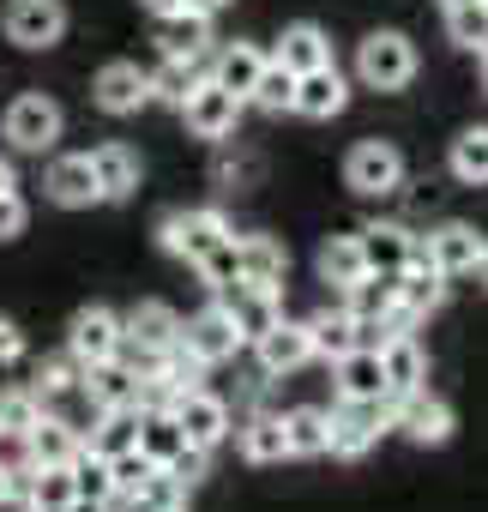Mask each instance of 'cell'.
I'll list each match as a JSON object with an SVG mask.
<instances>
[{
  "label": "cell",
  "instance_id": "cell-1",
  "mask_svg": "<svg viewBox=\"0 0 488 512\" xmlns=\"http://www.w3.org/2000/svg\"><path fill=\"white\" fill-rule=\"evenodd\" d=\"M326 422H332L326 452H338V458H362V452L380 440V428H392V404H386V398H344Z\"/></svg>",
  "mask_w": 488,
  "mask_h": 512
},
{
  "label": "cell",
  "instance_id": "cell-2",
  "mask_svg": "<svg viewBox=\"0 0 488 512\" xmlns=\"http://www.w3.org/2000/svg\"><path fill=\"white\" fill-rule=\"evenodd\" d=\"M356 73H362V85H374V91H404V85L416 79V49H410V37L374 31V37L356 49Z\"/></svg>",
  "mask_w": 488,
  "mask_h": 512
},
{
  "label": "cell",
  "instance_id": "cell-3",
  "mask_svg": "<svg viewBox=\"0 0 488 512\" xmlns=\"http://www.w3.org/2000/svg\"><path fill=\"white\" fill-rule=\"evenodd\" d=\"M217 241H229V223L217 211H169L163 217V247L175 253V260H187V266H199Z\"/></svg>",
  "mask_w": 488,
  "mask_h": 512
},
{
  "label": "cell",
  "instance_id": "cell-4",
  "mask_svg": "<svg viewBox=\"0 0 488 512\" xmlns=\"http://www.w3.org/2000/svg\"><path fill=\"white\" fill-rule=\"evenodd\" d=\"M169 416H175V428H181V440L187 446H217L223 434H229V404L223 398H211L205 386H193V392H181L175 404H169Z\"/></svg>",
  "mask_w": 488,
  "mask_h": 512
},
{
  "label": "cell",
  "instance_id": "cell-5",
  "mask_svg": "<svg viewBox=\"0 0 488 512\" xmlns=\"http://www.w3.org/2000/svg\"><path fill=\"white\" fill-rule=\"evenodd\" d=\"M181 350H193L205 368H217V362H229L235 350H241V332H235V320H229V308L217 302V308H199L187 326H181Z\"/></svg>",
  "mask_w": 488,
  "mask_h": 512
},
{
  "label": "cell",
  "instance_id": "cell-6",
  "mask_svg": "<svg viewBox=\"0 0 488 512\" xmlns=\"http://www.w3.org/2000/svg\"><path fill=\"white\" fill-rule=\"evenodd\" d=\"M344 181L356 193H392L404 181V157L386 145V139H362L350 157H344Z\"/></svg>",
  "mask_w": 488,
  "mask_h": 512
},
{
  "label": "cell",
  "instance_id": "cell-7",
  "mask_svg": "<svg viewBox=\"0 0 488 512\" xmlns=\"http://www.w3.org/2000/svg\"><path fill=\"white\" fill-rule=\"evenodd\" d=\"M61 31H67L61 0H13L7 7V37L19 49H49V43H61Z\"/></svg>",
  "mask_w": 488,
  "mask_h": 512
},
{
  "label": "cell",
  "instance_id": "cell-8",
  "mask_svg": "<svg viewBox=\"0 0 488 512\" xmlns=\"http://www.w3.org/2000/svg\"><path fill=\"white\" fill-rule=\"evenodd\" d=\"M181 115H187V127H193L199 139H229V133H235V115H241V97H229L223 85L199 79V85L187 91Z\"/></svg>",
  "mask_w": 488,
  "mask_h": 512
},
{
  "label": "cell",
  "instance_id": "cell-9",
  "mask_svg": "<svg viewBox=\"0 0 488 512\" xmlns=\"http://www.w3.org/2000/svg\"><path fill=\"white\" fill-rule=\"evenodd\" d=\"M386 404H392V428H404L416 446H440V440L452 434V410H446L440 398H428L422 386L404 392V398H386Z\"/></svg>",
  "mask_w": 488,
  "mask_h": 512
},
{
  "label": "cell",
  "instance_id": "cell-10",
  "mask_svg": "<svg viewBox=\"0 0 488 512\" xmlns=\"http://www.w3.org/2000/svg\"><path fill=\"white\" fill-rule=\"evenodd\" d=\"M7 139L19 145V151H49L55 139H61V109L49 103V97H19L13 109H7Z\"/></svg>",
  "mask_w": 488,
  "mask_h": 512
},
{
  "label": "cell",
  "instance_id": "cell-11",
  "mask_svg": "<svg viewBox=\"0 0 488 512\" xmlns=\"http://www.w3.org/2000/svg\"><path fill=\"white\" fill-rule=\"evenodd\" d=\"M428 260H434L440 278H464V272H476V260H482V235H476L470 223H446V229L428 235Z\"/></svg>",
  "mask_w": 488,
  "mask_h": 512
},
{
  "label": "cell",
  "instance_id": "cell-12",
  "mask_svg": "<svg viewBox=\"0 0 488 512\" xmlns=\"http://www.w3.org/2000/svg\"><path fill=\"white\" fill-rule=\"evenodd\" d=\"M67 344H73V356H79L85 368H91V362H109V356H115V344H121V320H115L109 308H79V314H73Z\"/></svg>",
  "mask_w": 488,
  "mask_h": 512
},
{
  "label": "cell",
  "instance_id": "cell-13",
  "mask_svg": "<svg viewBox=\"0 0 488 512\" xmlns=\"http://www.w3.org/2000/svg\"><path fill=\"white\" fill-rule=\"evenodd\" d=\"M97 109H109V115H133L145 97H151V79L133 67V61H109L103 73H97Z\"/></svg>",
  "mask_w": 488,
  "mask_h": 512
},
{
  "label": "cell",
  "instance_id": "cell-14",
  "mask_svg": "<svg viewBox=\"0 0 488 512\" xmlns=\"http://www.w3.org/2000/svg\"><path fill=\"white\" fill-rule=\"evenodd\" d=\"M350 103V85L338 79V67H314V73H296V115H314V121H326V115H338Z\"/></svg>",
  "mask_w": 488,
  "mask_h": 512
},
{
  "label": "cell",
  "instance_id": "cell-15",
  "mask_svg": "<svg viewBox=\"0 0 488 512\" xmlns=\"http://www.w3.org/2000/svg\"><path fill=\"white\" fill-rule=\"evenodd\" d=\"M254 350H260V368L266 374H290V368H302L314 350H308V326H296V320H278V326H266L260 338H254Z\"/></svg>",
  "mask_w": 488,
  "mask_h": 512
},
{
  "label": "cell",
  "instance_id": "cell-16",
  "mask_svg": "<svg viewBox=\"0 0 488 512\" xmlns=\"http://www.w3.org/2000/svg\"><path fill=\"white\" fill-rule=\"evenodd\" d=\"M85 398L97 404V410H133V398H139V374L127 368V362H91L85 368Z\"/></svg>",
  "mask_w": 488,
  "mask_h": 512
},
{
  "label": "cell",
  "instance_id": "cell-17",
  "mask_svg": "<svg viewBox=\"0 0 488 512\" xmlns=\"http://www.w3.org/2000/svg\"><path fill=\"white\" fill-rule=\"evenodd\" d=\"M121 338H133V344H145V350H169V344H181V314L163 308V302H139V308L121 320Z\"/></svg>",
  "mask_w": 488,
  "mask_h": 512
},
{
  "label": "cell",
  "instance_id": "cell-18",
  "mask_svg": "<svg viewBox=\"0 0 488 512\" xmlns=\"http://www.w3.org/2000/svg\"><path fill=\"white\" fill-rule=\"evenodd\" d=\"M380 368H386V398L416 392V386H422V374H428V362H422V350H416V338H410V332H398V338H386V344H380Z\"/></svg>",
  "mask_w": 488,
  "mask_h": 512
},
{
  "label": "cell",
  "instance_id": "cell-19",
  "mask_svg": "<svg viewBox=\"0 0 488 512\" xmlns=\"http://www.w3.org/2000/svg\"><path fill=\"white\" fill-rule=\"evenodd\" d=\"M223 308H229V320H235L241 344H254L266 326H278V320H284V314H278V290H248V284H235V296H229Z\"/></svg>",
  "mask_w": 488,
  "mask_h": 512
},
{
  "label": "cell",
  "instance_id": "cell-20",
  "mask_svg": "<svg viewBox=\"0 0 488 512\" xmlns=\"http://www.w3.org/2000/svg\"><path fill=\"white\" fill-rule=\"evenodd\" d=\"M235 253H241V284H248V290H278L284 284V247L272 235L235 241Z\"/></svg>",
  "mask_w": 488,
  "mask_h": 512
},
{
  "label": "cell",
  "instance_id": "cell-21",
  "mask_svg": "<svg viewBox=\"0 0 488 512\" xmlns=\"http://www.w3.org/2000/svg\"><path fill=\"white\" fill-rule=\"evenodd\" d=\"M43 187H49L55 205H97L103 199L97 193V175H91V157H55Z\"/></svg>",
  "mask_w": 488,
  "mask_h": 512
},
{
  "label": "cell",
  "instance_id": "cell-22",
  "mask_svg": "<svg viewBox=\"0 0 488 512\" xmlns=\"http://www.w3.org/2000/svg\"><path fill=\"white\" fill-rule=\"evenodd\" d=\"M356 344H362V326H356V314H350V308H338V314L326 308V314H314V320H308V350H314V356L338 362V356H350Z\"/></svg>",
  "mask_w": 488,
  "mask_h": 512
},
{
  "label": "cell",
  "instance_id": "cell-23",
  "mask_svg": "<svg viewBox=\"0 0 488 512\" xmlns=\"http://www.w3.org/2000/svg\"><path fill=\"white\" fill-rule=\"evenodd\" d=\"M25 440H31V464H73V452L85 446V434L61 416H37L25 428Z\"/></svg>",
  "mask_w": 488,
  "mask_h": 512
},
{
  "label": "cell",
  "instance_id": "cell-24",
  "mask_svg": "<svg viewBox=\"0 0 488 512\" xmlns=\"http://www.w3.org/2000/svg\"><path fill=\"white\" fill-rule=\"evenodd\" d=\"M157 43H163V55L199 61V55L211 49V19H205V13H193V7H181V13H169V19H163Z\"/></svg>",
  "mask_w": 488,
  "mask_h": 512
},
{
  "label": "cell",
  "instance_id": "cell-25",
  "mask_svg": "<svg viewBox=\"0 0 488 512\" xmlns=\"http://www.w3.org/2000/svg\"><path fill=\"white\" fill-rule=\"evenodd\" d=\"M392 296H398V302L422 320V314H434V308L446 302V278H440L428 260H416V266H404V272L392 278Z\"/></svg>",
  "mask_w": 488,
  "mask_h": 512
},
{
  "label": "cell",
  "instance_id": "cell-26",
  "mask_svg": "<svg viewBox=\"0 0 488 512\" xmlns=\"http://www.w3.org/2000/svg\"><path fill=\"white\" fill-rule=\"evenodd\" d=\"M338 392H344V398H386V368H380V350L356 344L350 356H338Z\"/></svg>",
  "mask_w": 488,
  "mask_h": 512
},
{
  "label": "cell",
  "instance_id": "cell-27",
  "mask_svg": "<svg viewBox=\"0 0 488 512\" xmlns=\"http://www.w3.org/2000/svg\"><path fill=\"white\" fill-rule=\"evenodd\" d=\"M260 67H266V55H260L254 43H229V49L217 55V67H211V85H223L229 97H254Z\"/></svg>",
  "mask_w": 488,
  "mask_h": 512
},
{
  "label": "cell",
  "instance_id": "cell-28",
  "mask_svg": "<svg viewBox=\"0 0 488 512\" xmlns=\"http://www.w3.org/2000/svg\"><path fill=\"white\" fill-rule=\"evenodd\" d=\"M91 175H97L103 199H127L139 187V157L127 145H103V151H91Z\"/></svg>",
  "mask_w": 488,
  "mask_h": 512
},
{
  "label": "cell",
  "instance_id": "cell-29",
  "mask_svg": "<svg viewBox=\"0 0 488 512\" xmlns=\"http://www.w3.org/2000/svg\"><path fill=\"white\" fill-rule=\"evenodd\" d=\"M362 241V260H368V272H404V260H410V229H398V223H380V229H362L356 235Z\"/></svg>",
  "mask_w": 488,
  "mask_h": 512
},
{
  "label": "cell",
  "instance_id": "cell-30",
  "mask_svg": "<svg viewBox=\"0 0 488 512\" xmlns=\"http://www.w3.org/2000/svg\"><path fill=\"white\" fill-rule=\"evenodd\" d=\"M272 61H284L290 73H314V67H332V43L320 37V25H290Z\"/></svg>",
  "mask_w": 488,
  "mask_h": 512
},
{
  "label": "cell",
  "instance_id": "cell-31",
  "mask_svg": "<svg viewBox=\"0 0 488 512\" xmlns=\"http://www.w3.org/2000/svg\"><path fill=\"white\" fill-rule=\"evenodd\" d=\"M326 434H332V422H326V410H314V404H302V410L284 416V446H290V458H320V452H326Z\"/></svg>",
  "mask_w": 488,
  "mask_h": 512
},
{
  "label": "cell",
  "instance_id": "cell-32",
  "mask_svg": "<svg viewBox=\"0 0 488 512\" xmlns=\"http://www.w3.org/2000/svg\"><path fill=\"white\" fill-rule=\"evenodd\" d=\"M91 452H103V458H115V452H127V446H139V410H97V428H91V440H85Z\"/></svg>",
  "mask_w": 488,
  "mask_h": 512
},
{
  "label": "cell",
  "instance_id": "cell-33",
  "mask_svg": "<svg viewBox=\"0 0 488 512\" xmlns=\"http://www.w3.org/2000/svg\"><path fill=\"white\" fill-rule=\"evenodd\" d=\"M181 446H187V440H181V428H175L169 410H139V452H145L151 464H169Z\"/></svg>",
  "mask_w": 488,
  "mask_h": 512
},
{
  "label": "cell",
  "instance_id": "cell-34",
  "mask_svg": "<svg viewBox=\"0 0 488 512\" xmlns=\"http://www.w3.org/2000/svg\"><path fill=\"white\" fill-rule=\"evenodd\" d=\"M362 272H368V260H362V241L356 235H332L320 247V278L326 284H356Z\"/></svg>",
  "mask_w": 488,
  "mask_h": 512
},
{
  "label": "cell",
  "instance_id": "cell-35",
  "mask_svg": "<svg viewBox=\"0 0 488 512\" xmlns=\"http://www.w3.org/2000/svg\"><path fill=\"white\" fill-rule=\"evenodd\" d=\"M241 458H254V464L290 458V446H284V416H254L248 428H241Z\"/></svg>",
  "mask_w": 488,
  "mask_h": 512
},
{
  "label": "cell",
  "instance_id": "cell-36",
  "mask_svg": "<svg viewBox=\"0 0 488 512\" xmlns=\"http://www.w3.org/2000/svg\"><path fill=\"white\" fill-rule=\"evenodd\" d=\"M145 79H151V97H163V103H175V109H181V103H187V91H193L205 73H199V61L163 55V67H157V73H145Z\"/></svg>",
  "mask_w": 488,
  "mask_h": 512
},
{
  "label": "cell",
  "instance_id": "cell-37",
  "mask_svg": "<svg viewBox=\"0 0 488 512\" xmlns=\"http://www.w3.org/2000/svg\"><path fill=\"white\" fill-rule=\"evenodd\" d=\"M392 278H398V272H362L356 284H344V290H350V314H356V320H380V314L392 308Z\"/></svg>",
  "mask_w": 488,
  "mask_h": 512
},
{
  "label": "cell",
  "instance_id": "cell-38",
  "mask_svg": "<svg viewBox=\"0 0 488 512\" xmlns=\"http://www.w3.org/2000/svg\"><path fill=\"white\" fill-rule=\"evenodd\" d=\"M67 470H73V494H85V500H115V482H109V458H103V452L79 446Z\"/></svg>",
  "mask_w": 488,
  "mask_h": 512
},
{
  "label": "cell",
  "instance_id": "cell-39",
  "mask_svg": "<svg viewBox=\"0 0 488 512\" xmlns=\"http://www.w3.org/2000/svg\"><path fill=\"white\" fill-rule=\"evenodd\" d=\"M181 494H187V488H181V482H175V476L157 464V470H151V476H145L133 494H121V506H127V512H163V506H175Z\"/></svg>",
  "mask_w": 488,
  "mask_h": 512
},
{
  "label": "cell",
  "instance_id": "cell-40",
  "mask_svg": "<svg viewBox=\"0 0 488 512\" xmlns=\"http://www.w3.org/2000/svg\"><path fill=\"white\" fill-rule=\"evenodd\" d=\"M254 103H260V109H272V115H284V109L296 103V73H290L284 61H266V67H260V79H254Z\"/></svg>",
  "mask_w": 488,
  "mask_h": 512
},
{
  "label": "cell",
  "instance_id": "cell-41",
  "mask_svg": "<svg viewBox=\"0 0 488 512\" xmlns=\"http://www.w3.org/2000/svg\"><path fill=\"white\" fill-rule=\"evenodd\" d=\"M452 175L458 181H488V127H470L464 139H452Z\"/></svg>",
  "mask_w": 488,
  "mask_h": 512
},
{
  "label": "cell",
  "instance_id": "cell-42",
  "mask_svg": "<svg viewBox=\"0 0 488 512\" xmlns=\"http://www.w3.org/2000/svg\"><path fill=\"white\" fill-rule=\"evenodd\" d=\"M199 278H205L211 290H235V284H241V253H235V235H229V241H217L205 260H199Z\"/></svg>",
  "mask_w": 488,
  "mask_h": 512
},
{
  "label": "cell",
  "instance_id": "cell-43",
  "mask_svg": "<svg viewBox=\"0 0 488 512\" xmlns=\"http://www.w3.org/2000/svg\"><path fill=\"white\" fill-rule=\"evenodd\" d=\"M446 31H452V43H464V49H482V43H488V0L452 7V13H446Z\"/></svg>",
  "mask_w": 488,
  "mask_h": 512
},
{
  "label": "cell",
  "instance_id": "cell-44",
  "mask_svg": "<svg viewBox=\"0 0 488 512\" xmlns=\"http://www.w3.org/2000/svg\"><path fill=\"white\" fill-rule=\"evenodd\" d=\"M151 470H157V464H151V458H145L139 446L115 452V458H109V482H115V500H121V494H133V488H139V482H145Z\"/></svg>",
  "mask_w": 488,
  "mask_h": 512
},
{
  "label": "cell",
  "instance_id": "cell-45",
  "mask_svg": "<svg viewBox=\"0 0 488 512\" xmlns=\"http://www.w3.org/2000/svg\"><path fill=\"white\" fill-rule=\"evenodd\" d=\"M37 416H43V404H37L31 392H19V386H13V392H0V428H13V434H25V428H31Z\"/></svg>",
  "mask_w": 488,
  "mask_h": 512
},
{
  "label": "cell",
  "instance_id": "cell-46",
  "mask_svg": "<svg viewBox=\"0 0 488 512\" xmlns=\"http://www.w3.org/2000/svg\"><path fill=\"white\" fill-rule=\"evenodd\" d=\"M0 470H7V476L31 470V440H25V434H13V428H0Z\"/></svg>",
  "mask_w": 488,
  "mask_h": 512
},
{
  "label": "cell",
  "instance_id": "cell-47",
  "mask_svg": "<svg viewBox=\"0 0 488 512\" xmlns=\"http://www.w3.org/2000/svg\"><path fill=\"white\" fill-rule=\"evenodd\" d=\"M163 470H169V476H175L181 488H193V482L205 476V446H181V452H175V458H169Z\"/></svg>",
  "mask_w": 488,
  "mask_h": 512
},
{
  "label": "cell",
  "instance_id": "cell-48",
  "mask_svg": "<svg viewBox=\"0 0 488 512\" xmlns=\"http://www.w3.org/2000/svg\"><path fill=\"white\" fill-rule=\"evenodd\" d=\"M25 217H31V211H25V199L7 187V193H0V241H13V235L25 229Z\"/></svg>",
  "mask_w": 488,
  "mask_h": 512
},
{
  "label": "cell",
  "instance_id": "cell-49",
  "mask_svg": "<svg viewBox=\"0 0 488 512\" xmlns=\"http://www.w3.org/2000/svg\"><path fill=\"white\" fill-rule=\"evenodd\" d=\"M79 368H85L79 356H73V362H49V368H43V386H49V392H73V386H79Z\"/></svg>",
  "mask_w": 488,
  "mask_h": 512
},
{
  "label": "cell",
  "instance_id": "cell-50",
  "mask_svg": "<svg viewBox=\"0 0 488 512\" xmlns=\"http://www.w3.org/2000/svg\"><path fill=\"white\" fill-rule=\"evenodd\" d=\"M25 356V338H19V326L13 320H0V362H19Z\"/></svg>",
  "mask_w": 488,
  "mask_h": 512
},
{
  "label": "cell",
  "instance_id": "cell-51",
  "mask_svg": "<svg viewBox=\"0 0 488 512\" xmlns=\"http://www.w3.org/2000/svg\"><path fill=\"white\" fill-rule=\"evenodd\" d=\"M61 512H109V500H85V494H73Z\"/></svg>",
  "mask_w": 488,
  "mask_h": 512
},
{
  "label": "cell",
  "instance_id": "cell-52",
  "mask_svg": "<svg viewBox=\"0 0 488 512\" xmlns=\"http://www.w3.org/2000/svg\"><path fill=\"white\" fill-rule=\"evenodd\" d=\"M145 13H157V19H169V13H181V0H139Z\"/></svg>",
  "mask_w": 488,
  "mask_h": 512
},
{
  "label": "cell",
  "instance_id": "cell-53",
  "mask_svg": "<svg viewBox=\"0 0 488 512\" xmlns=\"http://www.w3.org/2000/svg\"><path fill=\"white\" fill-rule=\"evenodd\" d=\"M181 7H193V13H205V19H211V13H223V7H229V0H181Z\"/></svg>",
  "mask_w": 488,
  "mask_h": 512
},
{
  "label": "cell",
  "instance_id": "cell-54",
  "mask_svg": "<svg viewBox=\"0 0 488 512\" xmlns=\"http://www.w3.org/2000/svg\"><path fill=\"white\" fill-rule=\"evenodd\" d=\"M7 187H13V163H7V157H0V193H7Z\"/></svg>",
  "mask_w": 488,
  "mask_h": 512
},
{
  "label": "cell",
  "instance_id": "cell-55",
  "mask_svg": "<svg viewBox=\"0 0 488 512\" xmlns=\"http://www.w3.org/2000/svg\"><path fill=\"white\" fill-rule=\"evenodd\" d=\"M476 272H482V284H488V241H482V260H476Z\"/></svg>",
  "mask_w": 488,
  "mask_h": 512
},
{
  "label": "cell",
  "instance_id": "cell-56",
  "mask_svg": "<svg viewBox=\"0 0 488 512\" xmlns=\"http://www.w3.org/2000/svg\"><path fill=\"white\" fill-rule=\"evenodd\" d=\"M0 500H13V482H7V470H0Z\"/></svg>",
  "mask_w": 488,
  "mask_h": 512
},
{
  "label": "cell",
  "instance_id": "cell-57",
  "mask_svg": "<svg viewBox=\"0 0 488 512\" xmlns=\"http://www.w3.org/2000/svg\"><path fill=\"white\" fill-rule=\"evenodd\" d=\"M440 7H446V13H452V7H470V0H440Z\"/></svg>",
  "mask_w": 488,
  "mask_h": 512
},
{
  "label": "cell",
  "instance_id": "cell-58",
  "mask_svg": "<svg viewBox=\"0 0 488 512\" xmlns=\"http://www.w3.org/2000/svg\"><path fill=\"white\" fill-rule=\"evenodd\" d=\"M31 512H61V506H31Z\"/></svg>",
  "mask_w": 488,
  "mask_h": 512
},
{
  "label": "cell",
  "instance_id": "cell-59",
  "mask_svg": "<svg viewBox=\"0 0 488 512\" xmlns=\"http://www.w3.org/2000/svg\"><path fill=\"white\" fill-rule=\"evenodd\" d=\"M163 512H187V506H181V500H175V506H163Z\"/></svg>",
  "mask_w": 488,
  "mask_h": 512
},
{
  "label": "cell",
  "instance_id": "cell-60",
  "mask_svg": "<svg viewBox=\"0 0 488 512\" xmlns=\"http://www.w3.org/2000/svg\"><path fill=\"white\" fill-rule=\"evenodd\" d=\"M476 55H482V61H488V43H482V49H476Z\"/></svg>",
  "mask_w": 488,
  "mask_h": 512
},
{
  "label": "cell",
  "instance_id": "cell-61",
  "mask_svg": "<svg viewBox=\"0 0 488 512\" xmlns=\"http://www.w3.org/2000/svg\"><path fill=\"white\" fill-rule=\"evenodd\" d=\"M482 79H488V73H482Z\"/></svg>",
  "mask_w": 488,
  "mask_h": 512
}]
</instances>
